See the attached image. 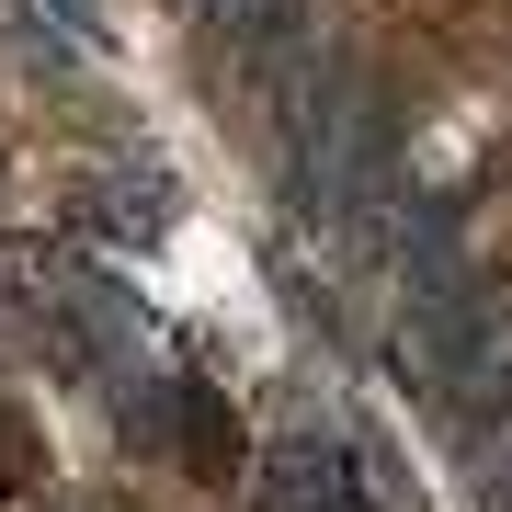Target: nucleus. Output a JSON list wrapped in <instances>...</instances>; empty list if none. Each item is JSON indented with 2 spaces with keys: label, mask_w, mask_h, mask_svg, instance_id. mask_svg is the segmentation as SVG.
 I'll use <instances>...</instances> for the list:
<instances>
[{
  "label": "nucleus",
  "mask_w": 512,
  "mask_h": 512,
  "mask_svg": "<svg viewBox=\"0 0 512 512\" xmlns=\"http://www.w3.org/2000/svg\"><path fill=\"white\" fill-rule=\"evenodd\" d=\"M262 512H376L365 456L342 433H285L274 467H262Z\"/></svg>",
  "instance_id": "nucleus-1"
},
{
  "label": "nucleus",
  "mask_w": 512,
  "mask_h": 512,
  "mask_svg": "<svg viewBox=\"0 0 512 512\" xmlns=\"http://www.w3.org/2000/svg\"><path fill=\"white\" fill-rule=\"evenodd\" d=\"M194 12H205V35H217L251 80H274V69H296V57L319 46L308 0H194Z\"/></svg>",
  "instance_id": "nucleus-2"
},
{
  "label": "nucleus",
  "mask_w": 512,
  "mask_h": 512,
  "mask_svg": "<svg viewBox=\"0 0 512 512\" xmlns=\"http://www.w3.org/2000/svg\"><path fill=\"white\" fill-rule=\"evenodd\" d=\"M171 421H183V467L205 478V490H228L239 456H251V444H239V410H228L205 376H183V387H171Z\"/></svg>",
  "instance_id": "nucleus-3"
},
{
  "label": "nucleus",
  "mask_w": 512,
  "mask_h": 512,
  "mask_svg": "<svg viewBox=\"0 0 512 512\" xmlns=\"http://www.w3.org/2000/svg\"><path fill=\"white\" fill-rule=\"evenodd\" d=\"M490 501H501V512H512V433H501V444H490Z\"/></svg>",
  "instance_id": "nucleus-4"
},
{
  "label": "nucleus",
  "mask_w": 512,
  "mask_h": 512,
  "mask_svg": "<svg viewBox=\"0 0 512 512\" xmlns=\"http://www.w3.org/2000/svg\"><path fill=\"white\" fill-rule=\"evenodd\" d=\"M57 23H92V0H57Z\"/></svg>",
  "instance_id": "nucleus-5"
}]
</instances>
